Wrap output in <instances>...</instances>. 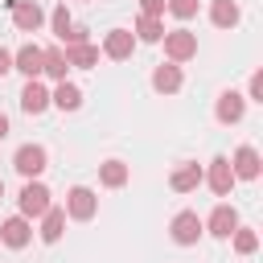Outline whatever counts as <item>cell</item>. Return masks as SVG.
<instances>
[{"label": "cell", "instance_id": "32", "mask_svg": "<svg viewBox=\"0 0 263 263\" xmlns=\"http://www.w3.org/2000/svg\"><path fill=\"white\" fill-rule=\"evenodd\" d=\"M0 197H4V181H0Z\"/></svg>", "mask_w": 263, "mask_h": 263}, {"label": "cell", "instance_id": "3", "mask_svg": "<svg viewBox=\"0 0 263 263\" xmlns=\"http://www.w3.org/2000/svg\"><path fill=\"white\" fill-rule=\"evenodd\" d=\"M95 210H99V197H95L86 185H74V189L66 193V214H70V218L90 222V218H95Z\"/></svg>", "mask_w": 263, "mask_h": 263}, {"label": "cell", "instance_id": "28", "mask_svg": "<svg viewBox=\"0 0 263 263\" xmlns=\"http://www.w3.org/2000/svg\"><path fill=\"white\" fill-rule=\"evenodd\" d=\"M62 41H66V45H82V41H86V29H82V25H70V33H66Z\"/></svg>", "mask_w": 263, "mask_h": 263}, {"label": "cell", "instance_id": "9", "mask_svg": "<svg viewBox=\"0 0 263 263\" xmlns=\"http://www.w3.org/2000/svg\"><path fill=\"white\" fill-rule=\"evenodd\" d=\"M132 49H136V37H132L127 29H111V33H107V41H103V53H107V58H115V62L132 58Z\"/></svg>", "mask_w": 263, "mask_h": 263}, {"label": "cell", "instance_id": "8", "mask_svg": "<svg viewBox=\"0 0 263 263\" xmlns=\"http://www.w3.org/2000/svg\"><path fill=\"white\" fill-rule=\"evenodd\" d=\"M234 181H238V177H234L230 160H226V156H214V160H210V189H214L218 197H226V193L234 189Z\"/></svg>", "mask_w": 263, "mask_h": 263}, {"label": "cell", "instance_id": "1", "mask_svg": "<svg viewBox=\"0 0 263 263\" xmlns=\"http://www.w3.org/2000/svg\"><path fill=\"white\" fill-rule=\"evenodd\" d=\"M160 41H164L168 62H189V58L197 53V37H193L189 29H173V33H164Z\"/></svg>", "mask_w": 263, "mask_h": 263}, {"label": "cell", "instance_id": "15", "mask_svg": "<svg viewBox=\"0 0 263 263\" xmlns=\"http://www.w3.org/2000/svg\"><path fill=\"white\" fill-rule=\"evenodd\" d=\"M0 238L8 242V247H25L29 238H33V226H29V218L21 214V218H8L4 226H0Z\"/></svg>", "mask_w": 263, "mask_h": 263}, {"label": "cell", "instance_id": "25", "mask_svg": "<svg viewBox=\"0 0 263 263\" xmlns=\"http://www.w3.org/2000/svg\"><path fill=\"white\" fill-rule=\"evenodd\" d=\"M49 21H53V37H58V41H62V37L70 33V25H74V21H70V12H66V4H58Z\"/></svg>", "mask_w": 263, "mask_h": 263}, {"label": "cell", "instance_id": "27", "mask_svg": "<svg viewBox=\"0 0 263 263\" xmlns=\"http://www.w3.org/2000/svg\"><path fill=\"white\" fill-rule=\"evenodd\" d=\"M247 99H255V103H263V70H255V74H251V86H247Z\"/></svg>", "mask_w": 263, "mask_h": 263}, {"label": "cell", "instance_id": "24", "mask_svg": "<svg viewBox=\"0 0 263 263\" xmlns=\"http://www.w3.org/2000/svg\"><path fill=\"white\" fill-rule=\"evenodd\" d=\"M234 251H238V255H255V251H259L255 230H238V226H234Z\"/></svg>", "mask_w": 263, "mask_h": 263}, {"label": "cell", "instance_id": "6", "mask_svg": "<svg viewBox=\"0 0 263 263\" xmlns=\"http://www.w3.org/2000/svg\"><path fill=\"white\" fill-rule=\"evenodd\" d=\"M201 218L193 214V210H181L177 218H173V242H181V247H193L197 238H201Z\"/></svg>", "mask_w": 263, "mask_h": 263}, {"label": "cell", "instance_id": "23", "mask_svg": "<svg viewBox=\"0 0 263 263\" xmlns=\"http://www.w3.org/2000/svg\"><path fill=\"white\" fill-rule=\"evenodd\" d=\"M136 37H140V41H160V37H164L160 16H140V21H136Z\"/></svg>", "mask_w": 263, "mask_h": 263}, {"label": "cell", "instance_id": "29", "mask_svg": "<svg viewBox=\"0 0 263 263\" xmlns=\"http://www.w3.org/2000/svg\"><path fill=\"white\" fill-rule=\"evenodd\" d=\"M140 8H144V16H160L164 12V0H140Z\"/></svg>", "mask_w": 263, "mask_h": 263}, {"label": "cell", "instance_id": "18", "mask_svg": "<svg viewBox=\"0 0 263 263\" xmlns=\"http://www.w3.org/2000/svg\"><path fill=\"white\" fill-rule=\"evenodd\" d=\"M66 70H70V62H66V53H62V49H41V74H49V78L66 82Z\"/></svg>", "mask_w": 263, "mask_h": 263}, {"label": "cell", "instance_id": "16", "mask_svg": "<svg viewBox=\"0 0 263 263\" xmlns=\"http://www.w3.org/2000/svg\"><path fill=\"white\" fill-rule=\"evenodd\" d=\"M62 230H66V210L49 205V210L41 214V238H45V242H58V238H62Z\"/></svg>", "mask_w": 263, "mask_h": 263}, {"label": "cell", "instance_id": "31", "mask_svg": "<svg viewBox=\"0 0 263 263\" xmlns=\"http://www.w3.org/2000/svg\"><path fill=\"white\" fill-rule=\"evenodd\" d=\"M4 136H8V119L0 115V140H4Z\"/></svg>", "mask_w": 263, "mask_h": 263}, {"label": "cell", "instance_id": "13", "mask_svg": "<svg viewBox=\"0 0 263 263\" xmlns=\"http://www.w3.org/2000/svg\"><path fill=\"white\" fill-rule=\"evenodd\" d=\"M12 70L37 78V74H41V45H21V49L12 53Z\"/></svg>", "mask_w": 263, "mask_h": 263}, {"label": "cell", "instance_id": "11", "mask_svg": "<svg viewBox=\"0 0 263 263\" xmlns=\"http://www.w3.org/2000/svg\"><path fill=\"white\" fill-rule=\"evenodd\" d=\"M242 107H247V99H242L238 90H226V95H218L214 115H218L222 123H238V119H242Z\"/></svg>", "mask_w": 263, "mask_h": 263}, {"label": "cell", "instance_id": "5", "mask_svg": "<svg viewBox=\"0 0 263 263\" xmlns=\"http://www.w3.org/2000/svg\"><path fill=\"white\" fill-rule=\"evenodd\" d=\"M8 12H12V21H16L21 33H37L41 21H45V12H41L33 0H8Z\"/></svg>", "mask_w": 263, "mask_h": 263}, {"label": "cell", "instance_id": "21", "mask_svg": "<svg viewBox=\"0 0 263 263\" xmlns=\"http://www.w3.org/2000/svg\"><path fill=\"white\" fill-rule=\"evenodd\" d=\"M168 185H173L177 193H189V189H197V185H201V168H197V164H181V168L173 173V181H168Z\"/></svg>", "mask_w": 263, "mask_h": 263}, {"label": "cell", "instance_id": "20", "mask_svg": "<svg viewBox=\"0 0 263 263\" xmlns=\"http://www.w3.org/2000/svg\"><path fill=\"white\" fill-rule=\"evenodd\" d=\"M210 21H214L218 29H234V25H238V4H234V0H214V4H210Z\"/></svg>", "mask_w": 263, "mask_h": 263}, {"label": "cell", "instance_id": "10", "mask_svg": "<svg viewBox=\"0 0 263 263\" xmlns=\"http://www.w3.org/2000/svg\"><path fill=\"white\" fill-rule=\"evenodd\" d=\"M21 107H25L29 115H41V111L49 107V90H45L37 78H29V82H25V90H21Z\"/></svg>", "mask_w": 263, "mask_h": 263}, {"label": "cell", "instance_id": "26", "mask_svg": "<svg viewBox=\"0 0 263 263\" xmlns=\"http://www.w3.org/2000/svg\"><path fill=\"white\" fill-rule=\"evenodd\" d=\"M164 8H168L173 16H181V21L197 16V0H164Z\"/></svg>", "mask_w": 263, "mask_h": 263}, {"label": "cell", "instance_id": "22", "mask_svg": "<svg viewBox=\"0 0 263 263\" xmlns=\"http://www.w3.org/2000/svg\"><path fill=\"white\" fill-rule=\"evenodd\" d=\"M99 181H103L107 189H119V185H127V164H123V160H107V164L99 168Z\"/></svg>", "mask_w": 263, "mask_h": 263}, {"label": "cell", "instance_id": "7", "mask_svg": "<svg viewBox=\"0 0 263 263\" xmlns=\"http://www.w3.org/2000/svg\"><path fill=\"white\" fill-rule=\"evenodd\" d=\"M201 226H205L214 238H230V234H234V226H238V214H234V205H226V201H222V205H214L210 222H201Z\"/></svg>", "mask_w": 263, "mask_h": 263}, {"label": "cell", "instance_id": "19", "mask_svg": "<svg viewBox=\"0 0 263 263\" xmlns=\"http://www.w3.org/2000/svg\"><path fill=\"white\" fill-rule=\"evenodd\" d=\"M49 103L62 107V111H78V107H82V90H78L74 82H58V90L49 95Z\"/></svg>", "mask_w": 263, "mask_h": 263}, {"label": "cell", "instance_id": "14", "mask_svg": "<svg viewBox=\"0 0 263 263\" xmlns=\"http://www.w3.org/2000/svg\"><path fill=\"white\" fill-rule=\"evenodd\" d=\"M152 86H156L160 95H173V90H181V66H177V62H164V66H156V70H152Z\"/></svg>", "mask_w": 263, "mask_h": 263}, {"label": "cell", "instance_id": "17", "mask_svg": "<svg viewBox=\"0 0 263 263\" xmlns=\"http://www.w3.org/2000/svg\"><path fill=\"white\" fill-rule=\"evenodd\" d=\"M66 62L78 66V70H90V66H99V49H95L90 41H82V45H66Z\"/></svg>", "mask_w": 263, "mask_h": 263}, {"label": "cell", "instance_id": "12", "mask_svg": "<svg viewBox=\"0 0 263 263\" xmlns=\"http://www.w3.org/2000/svg\"><path fill=\"white\" fill-rule=\"evenodd\" d=\"M230 168H234V177H242V181H255V177H259V152H255L251 144H242V148L234 152Z\"/></svg>", "mask_w": 263, "mask_h": 263}, {"label": "cell", "instance_id": "30", "mask_svg": "<svg viewBox=\"0 0 263 263\" xmlns=\"http://www.w3.org/2000/svg\"><path fill=\"white\" fill-rule=\"evenodd\" d=\"M8 70H12V53H8V49H4V45H0V78H4V74H8Z\"/></svg>", "mask_w": 263, "mask_h": 263}, {"label": "cell", "instance_id": "4", "mask_svg": "<svg viewBox=\"0 0 263 263\" xmlns=\"http://www.w3.org/2000/svg\"><path fill=\"white\" fill-rule=\"evenodd\" d=\"M16 201H21V214H25V218H41V214L49 210V189H45L41 181H29Z\"/></svg>", "mask_w": 263, "mask_h": 263}, {"label": "cell", "instance_id": "2", "mask_svg": "<svg viewBox=\"0 0 263 263\" xmlns=\"http://www.w3.org/2000/svg\"><path fill=\"white\" fill-rule=\"evenodd\" d=\"M45 160H49V156H45V148H41V144H25V148H16L12 168H16L21 177H29V181H33V177H41V173H45Z\"/></svg>", "mask_w": 263, "mask_h": 263}]
</instances>
